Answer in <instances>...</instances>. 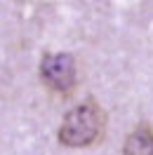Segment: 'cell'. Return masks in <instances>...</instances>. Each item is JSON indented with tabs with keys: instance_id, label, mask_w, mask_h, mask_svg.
Listing matches in <instances>:
<instances>
[{
	"instance_id": "cell-1",
	"label": "cell",
	"mask_w": 153,
	"mask_h": 155,
	"mask_svg": "<svg viewBox=\"0 0 153 155\" xmlns=\"http://www.w3.org/2000/svg\"><path fill=\"white\" fill-rule=\"evenodd\" d=\"M106 129V113L94 99H87L68 110L59 125V143L66 148H90Z\"/></svg>"
},
{
	"instance_id": "cell-2",
	"label": "cell",
	"mask_w": 153,
	"mask_h": 155,
	"mask_svg": "<svg viewBox=\"0 0 153 155\" xmlns=\"http://www.w3.org/2000/svg\"><path fill=\"white\" fill-rule=\"evenodd\" d=\"M40 80L57 94H71L78 87L76 57L68 52H47L40 59Z\"/></svg>"
},
{
	"instance_id": "cell-3",
	"label": "cell",
	"mask_w": 153,
	"mask_h": 155,
	"mask_svg": "<svg viewBox=\"0 0 153 155\" xmlns=\"http://www.w3.org/2000/svg\"><path fill=\"white\" fill-rule=\"evenodd\" d=\"M123 155H153V127L139 125L127 134Z\"/></svg>"
}]
</instances>
